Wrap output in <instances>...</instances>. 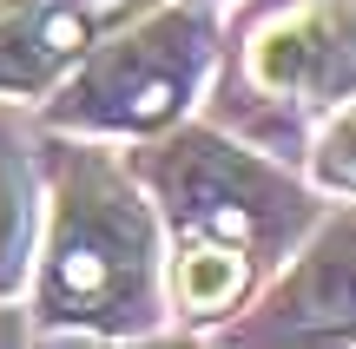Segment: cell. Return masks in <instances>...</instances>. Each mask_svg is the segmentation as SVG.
<instances>
[{"mask_svg":"<svg viewBox=\"0 0 356 349\" xmlns=\"http://www.w3.org/2000/svg\"><path fill=\"white\" fill-rule=\"evenodd\" d=\"M198 7H204V0H198Z\"/></svg>","mask_w":356,"mask_h":349,"instance_id":"8fae6325","label":"cell"},{"mask_svg":"<svg viewBox=\"0 0 356 349\" xmlns=\"http://www.w3.org/2000/svg\"><path fill=\"white\" fill-rule=\"evenodd\" d=\"M26 244H33V191H26V171L0 158V290L20 277Z\"/></svg>","mask_w":356,"mask_h":349,"instance_id":"ba28073f","label":"cell"},{"mask_svg":"<svg viewBox=\"0 0 356 349\" xmlns=\"http://www.w3.org/2000/svg\"><path fill=\"white\" fill-rule=\"evenodd\" d=\"M92 46V20L66 0H0V92H47Z\"/></svg>","mask_w":356,"mask_h":349,"instance_id":"8992f818","label":"cell"},{"mask_svg":"<svg viewBox=\"0 0 356 349\" xmlns=\"http://www.w3.org/2000/svg\"><path fill=\"white\" fill-rule=\"evenodd\" d=\"M244 86L284 112L356 99V0H277L244 33Z\"/></svg>","mask_w":356,"mask_h":349,"instance_id":"277c9868","label":"cell"},{"mask_svg":"<svg viewBox=\"0 0 356 349\" xmlns=\"http://www.w3.org/2000/svg\"><path fill=\"white\" fill-rule=\"evenodd\" d=\"M159 316V218L99 152L53 158L40 323L66 337H139Z\"/></svg>","mask_w":356,"mask_h":349,"instance_id":"6da1fadb","label":"cell"},{"mask_svg":"<svg viewBox=\"0 0 356 349\" xmlns=\"http://www.w3.org/2000/svg\"><path fill=\"white\" fill-rule=\"evenodd\" d=\"M244 337H270V343H350L356 337V211L330 218L310 237V250L257 303Z\"/></svg>","mask_w":356,"mask_h":349,"instance_id":"5b68a950","label":"cell"},{"mask_svg":"<svg viewBox=\"0 0 356 349\" xmlns=\"http://www.w3.org/2000/svg\"><path fill=\"white\" fill-rule=\"evenodd\" d=\"M145 178H152L178 244H218L251 264H277L317 224V205L304 185H291L277 165L251 158L211 126H185L165 145H152Z\"/></svg>","mask_w":356,"mask_h":349,"instance_id":"7a4b0ae2","label":"cell"},{"mask_svg":"<svg viewBox=\"0 0 356 349\" xmlns=\"http://www.w3.org/2000/svg\"><path fill=\"white\" fill-rule=\"evenodd\" d=\"M317 185H330V191H356V99L337 105L330 132L317 139Z\"/></svg>","mask_w":356,"mask_h":349,"instance_id":"9c48e42d","label":"cell"},{"mask_svg":"<svg viewBox=\"0 0 356 349\" xmlns=\"http://www.w3.org/2000/svg\"><path fill=\"white\" fill-rule=\"evenodd\" d=\"M211 66V20L198 0L152 7L113 40L86 46L60 92H53L47 119L66 132H119V139H145L165 132L204 86Z\"/></svg>","mask_w":356,"mask_h":349,"instance_id":"3957f363","label":"cell"},{"mask_svg":"<svg viewBox=\"0 0 356 349\" xmlns=\"http://www.w3.org/2000/svg\"><path fill=\"white\" fill-rule=\"evenodd\" d=\"M257 264L238 257V250H218V244H178L172 257V297L185 316H225L231 303L251 290Z\"/></svg>","mask_w":356,"mask_h":349,"instance_id":"52a82bcc","label":"cell"},{"mask_svg":"<svg viewBox=\"0 0 356 349\" xmlns=\"http://www.w3.org/2000/svg\"><path fill=\"white\" fill-rule=\"evenodd\" d=\"M66 7H86V0H66Z\"/></svg>","mask_w":356,"mask_h":349,"instance_id":"30bf717a","label":"cell"}]
</instances>
